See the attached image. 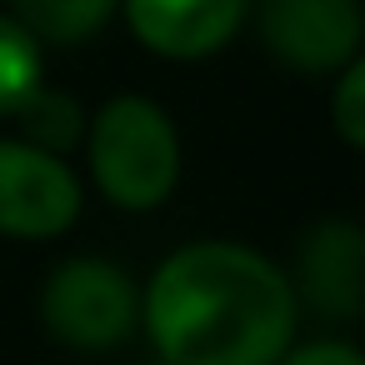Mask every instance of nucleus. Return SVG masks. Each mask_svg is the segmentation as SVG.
Masks as SVG:
<instances>
[{
	"instance_id": "39448f33",
	"label": "nucleus",
	"mask_w": 365,
	"mask_h": 365,
	"mask_svg": "<svg viewBox=\"0 0 365 365\" xmlns=\"http://www.w3.org/2000/svg\"><path fill=\"white\" fill-rule=\"evenodd\" d=\"M260 36L270 56L300 76H330L360 56V0H265Z\"/></svg>"
},
{
	"instance_id": "1a4fd4ad",
	"label": "nucleus",
	"mask_w": 365,
	"mask_h": 365,
	"mask_svg": "<svg viewBox=\"0 0 365 365\" xmlns=\"http://www.w3.org/2000/svg\"><path fill=\"white\" fill-rule=\"evenodd\" d=\"M16 120H21L26 140L41 145V150H51V155H66V150L86 135V110H81L66 91H51L46 81L21 101Z\"/></svg>"
},
{
	"instance_id": "6e6552de",
	"label": "nucleus",
	"mask_w": 365,
	"mask_h": 365,
	"mask_svg": "<svg viewBox=\"0 0 365 365\" xmlns=\"http://www.w3.org/2000/svg\"><path fill=\"white\" fill-rule=\"evenodd\" d=\"M115 11H120V0H11V16L41 46H81Z\"/></svg>"
},
{
	"instance_id": "f03ea898",
	"label": "nucleus",
	"mask_w": 365,
	"mask_h": 365,
	"mask_svg": "<svg viewBox=\"0 0 365 365\" xmlns=\"http://www.w3.org/2000/svg\"><path fill=\"white\" fill-rule=\"evenodd\" d=\"M91 180L120 210H155L180 180L175 120L145 96L106 101L86 125Z\"/></svg>"
},
{
	"instance_id": "0eeeda50",
	"label": "nucleus",
	"mask_w": 365,
	"mask_h": 365,
	"mask_svg": "<svg viewBox=\"0 0 365 365\" xmlns=\"http://www.w3.org/2000/svg\"><path fill=\"white\" fill-rule=\"evenodd\" d=\"M300 285L325 315H360L365 305V235L345 220L315 225L300 250Z\"/></svg>"
},
{
	"instance_id": "423d86ee",
	"label": "nucleus",
	"mask_w": 365,
	"mask_h": 365,
	"mask_svg": "<svg viewBox=\"0 0 365 365\" xmlns=\"http://www.w3.org/2000/svg\"><path fill=\"white\" fill-rule=\"evenodd\" d=\"M130 36L165 61H205L225 51L250 0H120Z\"/></svg>"
},
{
	"instance_id": "f257e3e1",
	"label": "nucleus",
	"mask_w": 365,
	"mask_h": 365,
	"mask_svg": "<svg viewBox=\"0 0 365 365\" xmlns=\"http://www.w3.org/2000/svg\"><path fill=\"white\" fill-rule=\"evenodd\" d=\"M140 315L165 365H275L295 335V290L260 250L195 240L150 275Z\"/></svg>"
},
{
	"instance_id": "9d476101",
	"label": "nucleus",
	"mask_w": 365,
	"mask_h": 365,
	"mask_svg": "<svg viewBox=\"0 0 365 365\" xmlns=\"http://www.w3.org/2000/svg\"><path fill=\"white\" fill-rule=\"evenodd\" d=\"M46 46L16 21L0 16V115H16L21 101L46 81Z\"/></svg>"
},
{
	"instance_id": "20e7f679",
	"label": "nucleus",
	"mask_w": 365,
	"mask_h": 365,
	"mask_svg": "<svg viewBox=\"0 0 365 365\" xmlns=\"http://www.w3.org/2000/svg\"><path fill=\"white\" fill-rule=\"evenodd\" d=\"M81 215V180L66 155L31 140H0V235L51 240Z\"/></svg>"
},
{
	"instance_id": "9b49d317",
	"label": "nucleus",
	"mask_w": 365,
	"mask_h": 365,
	"mask_svg": "<svg viewBox=\"0 0 365 365\" xmlns=\"http://www.w3.org/2000/svg\"><path fill=\"white\" fill-rule=\"evenodd\" d=\"M330 120H335V135L350 150L365 145V61L360 56L350 66H340V81H335V96H330Z\"/></svg>"
},
{
	"instance_id": "7ed1b4c3",
	"label": "nucleus",
	"mask_w": 365,
	"mask_h": 365,
	"mask_svg": "<svg viewBox=\"0 0 365 365\" xmlns=\"http://www.w3.org/2000/svg\"><path fill=\"white\" fill-rule=\"evenodd\" d=\"M41 320L71 350H115L140 320V290L120 265L81 255L51 270L41 290Z\"/></svg>"
},
{
	"instance_id": "f8f14e48",
	"label": "nucleus",
	"mask_w": 365,
	"mask_h": 365,
	"mask_svg": "<svg viewBox=\"0 0 365 365\" xmlns=\"http://www.w3.org/2000/svg\"><path fill=\"white\" fill-rule=\"evenodd\" d=\"M275 365H365V355L345 340H315V345H300V350H285Z\"/></svg>"
}]
</instances>
